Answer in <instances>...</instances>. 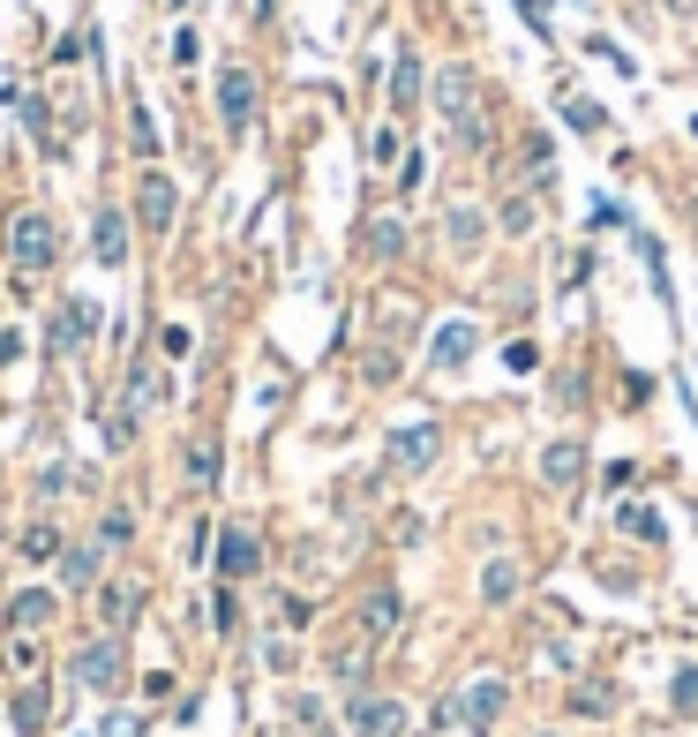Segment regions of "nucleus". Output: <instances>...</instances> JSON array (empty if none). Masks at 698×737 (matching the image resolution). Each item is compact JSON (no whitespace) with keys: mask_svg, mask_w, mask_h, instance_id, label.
Segmentation results:
<instances>
[{"mask_svg":"<svg viewBox=\"0 0 698 737\" xmlns=\"http://www.w3.org/2000/svg\"><path fill=\"white\" fill-rule=\"evenodd\" d=\"M8 670H23V678L39 670V640H31V632H15V648H8Z\"/></svg>","mask_w":698,"mask_h":737,"instance_id":"29","label":"nucleus"},{"mask_svg":"<svg viewBox=\"0 0 698 737\" xmlns=\"http://www.w3.org/2000/svg\"><path fill=\"white\" fill-rule=\"evenodd\" d=\"M399 617H406L399 587H369V603H361V640H383V632H399Z\"/></svg>","mask_w":698,"mask_h":737,"instance_id":"14","label":"nucleus"},{"mask_svg":"<svg viewBox=\"0 0 698 737\" xmlns=\"http://www.w3.org/2000/svg\"><path fill=\"white\" fill-rule=\"evenodd\" d=\"M617 527H623V534H639V542H661V534H668L654 505H623V512H617Z\"/></svg>","mask_w":698,"mask_h":737,"instance_id":"21","label":"nucleus"},{"mask_svg":"<svg viewBox=\"0 0 698 737\" xmlns=\"http://www.w3.org/2000/svg\"><path fill=\"white\" fill-rule=\"evenodd\" d=\"M165 361H188V354H196V332H188V324H165Z\"/></svg>","mask_w":698,"mask_h":737,"instance_id":"28","label":"nucleus"},{"mask_svg":"<svg viewBox=\"0 0 698 737\" xmlns=\"http://www.w3.org/2000/svg\"><path fill=\"white\" fill-rule=\"evenodd\" d=\"M564 121H571L578 136H601V129H609V113H601L593 98H564Z\"/></svg>","mask_w":698,"mask_h":737,"instance_id":"23","label":"nucleus"},{"mask_svg":"<svg viewBox=\"0 0 698 737\" xmlns=\"http://www.w3.org/2000/svg\"><path fill=\"white\" fill-rule=\"evenodd\" d=\"M90 332H98V302H68L61 316H53V347H61V354L90 347Z\"/></svg>","mask_w":698,"mask_h":737,"instance_id":"12","label":"nucleus"},{"mask_svg":"<svg viewBox=\"0 0 698 737\" xmlns=\"http://www.w3.org/2000/svg\"><path fill=\"white\" fill-rule=\"evenodd\" d=\"M436 113L451 121V136L466 143V151H489V113H481L473 68H444V76H436Z\"/></svg>","mask_w":698,"mask_h":737,"instance_id":"1","label":"nucleus"},{"mask_svg":"<svg viewBox=\"0 0 698 737\" xmlns=\"http://www.w3.org/2000/svg\"><path fill=\"white\" fill-rule=\"evenodd\" d=\"M511 595H519V564L489 557V572H481V603H511Z\"/></svg>","mask_w":698,"mask_h":737,"instance_id":"20","label":"nucleus"},{"mask_svg":"<svg viewBox=\"0 0 698 737\" xmlns=\"http://www.w3.org/2000/svg\"><path fill=\"white\" fill-rule=\"evenodd\" d=\"M308 737H338V730H330V723H308Z\"/></svg>","mask_w":698,"mask_h":737,"instance_id":"39","label":"nucleus"},{"mask_svg":"<svg viewBox=\"0 0 698 737\" xmlns=\"http://www.w3.org/2000/svg\"><path fill=\"white\" fill-rule=\"evenodd\" d=\"M135 218L151 226V234H173V218H181V188H173V174H151L135 181Z\"/></svg>","mask_w":698,"mask_h":737,"instance_id":"4","label":"nucleus"},{"mask_svg":"<svg viewBox=\"0 0 698 737\" xmlns=\"http://www.w3.org/2000/svg\"><path fill=\"white\" fill-rule=\"evenodd\" d=\"M255 564H263L255 534H248V527H226V534H218V572H226V579H248Z\"/></svg>","mask_w":698,"mask_h":737,"instance_id":"13","label":"nucleus"},{"mask_svg":"<svg viewBox=\"0 0 698 737\" xmlns=\"http://www.w3.org/2000/svg\"><path fill=\"white\" fill-rule=\"evenodd\" d=\"M436 452H444V430H436V422H413V430L391 436V452H383V459H391L399 475H421V467H436Z\"/></svg>","mask_w":698,"mask_h":737,"instance_id":"5","label":"nucleus"},{"mask_svg":"<svg viewBox=\"0 0 698 737\" xmlns=\"http://www.w3.org/2000/svg\"><path fill=\"white\" fill-rule=\"evenodd\" d=\"M98 572H106V542H76V550H61V587H98Z\"/></svg>","mask_w":698,"mask_h":737,"instance_id":"15","label":"nucleus"},{"mask_svg":"<svg viewBox=\"0 0 698 737\" xmlns=\"http://www.w3.org/2000/svg\"><path fill=\"white\" fill-rule=\"evenodd\" d=\"M399 249H406V226H399V218H375L369 226V257H399Z\"/></svg>","mask_w":698,"mask_h":737,"instance_id":"24","label":"nucleus"},{"mask_svg":"<svg viewBox=\"0 0 698 737\" xmlns=\"http://www.w3.org/2000/svg\"><path fill=\"white\" fill-rule=\"evenodd\" d=\"M503 700H511V685H503V678H473V685H466V693H458V723H466V730H489L495 715H503Z\"/></svg>","mask_w":698,"mask_h":737,"instance_id":"8","label":"nucleus"},{"mask_svg":"<svg viewBox=\"0 0 698 737\" xmlns=\"http://www.w3.org/2000/svg\"><path fill=\"white\" fill-rule=\"evenodd\" d=\"M23 557H53V527H31V534H23Z\"/></svg>","mask_w":698,"mask_h":737,"instance_id":"35","label":"nucleus"},{"mask_svg":"<svg viewBox=\"0 0 698 737\" xmlns=\"http://www.w3.org/2000/svg\"><path fill=\"white\" fill-rule=\"evenodd\" d=\"M330 670H338V678H346V685H353V678H361V670H369V648H338V654H330Z\"/></svg>","mask_w":698,"mask_h":737,"instance_id":"30","label":"nucleus"},{"mask_svg":"<svg viewBox=\"0 0 698 737\" xmlns=\"http://www.w3.org/2000/svg\"><path fill=\"white\" fill-rule=\"evenodd\" d=\"M578 475H586V452H578V444H548V452H541V481H548V489H578Z\"/></svg>","mask_w":698,"mask_h":737,"instance_id":"16","label":"nucleus"},{"mask_svg":"<svg viewBox=\"0 0 698 737\" xmlns=\"http://www.w3.org/2000/svg\"><path fill=\"white\" fill-rule=\"evenodd\" d=\"M668 700H676V707H698V662L684 670V678H676V693H668Z\"/></svg>","mask_w":698,"mask_h":737,"instance_id":"34","label":"nucleus"},{"mask_svg":"<svg viewBox=\"0 0 698 737\" xmlns=\"http://www.w3.org/2000/svg\"><path fill=\"white\" fill-rule=\"evenodd\" d=\"M346 723H353V737H399V730H406V707H399V700H383V693H353Z\"/></svg>","mask_w":698,"mask_h":737,"instance_id":"6","label":"nucleus"},{"mask_svg":"<svg viewBox=\"0 0 698 737\" xmlns=\"http://www.w3.org/2000/svg\"><path fill=\"white\" fill-rule=\"evenodd\" d=\"M609 707H617V700L601 693V685H586V693H578V715H609Z\"/></svg>","mask_w":698,"mask_h":737,"instance_id":"36","label":"nucleus"},{"mask_svg":"<svg viewBox=\"0 0 698 737\" xmlns=\"http://www.w3.org/2000/svg\"><path fill=\"white\" fill-rule=\"evenodd\" d=\"M15 730L23 737L45 730V685H23V693H15Z\"/></svg>","mask_w":698,"mask_h":737,"instance_id":"22","label":"nucleus"},{"mask_svg":"<svg viewBox=\"0 0 698 737\" xmlns=\"http://www.w3.org/2000/svg\"><path fill=\"white\" fill-rule=\"evenodd\" d=\"M76 685H90V693H121L128 685V654H121V632H106V640H90V648H76Z\"/></svg>","mask_w":698,"mask_h":737,"instance_id":"3","label":"nucleus"},{"mask_svg":"<svg viewBox=\"0 0 698 737\" xmlns=\"http://www.w3.org/2000/svg\"><path fill=\"white\" fill-rule=\"evenodd\" d=\"M90 257L106 263V271H121V263H128V218L121 212H98V218H90Z\"/></svg>","mask_w":698,"mask_h":737,"instance_id":"11","label":"nucleus"},{"mask_svg":"<svg viewBox=\"0 0 698 737\" xmlns=\"http://www.w3.org/2000/svg\"><path fill=\"white\" fill-rule=\"evenodd\" d=\"M503 226H511V234H534V204H526V196H519V204H503Z\"/></svg>","mask_w":698,"mask_h":737,"instance_id":"32","label":"nucleus"},{"mask_svg":"<svg viewBox=\"0 0 698 737\" xmlns=\"http://www.w3.org/2000/svg\"><path fill=\"white\" fill-rule=\"evenodd\" d=\"M369 159H375V166H399V159H406V136H399L391 121H383V129L369 136Z\"/></svg>","mask_w":698,"mask_h":737,"instance_id":"25","label":"nucleus"},{"mask_svg":"<svg viewBox=\"0 0 698 737\" xmlns=\"http://www.w3.org/2000/svg\"><path fill=\"white\" fill-rule=\"evenodd\" d=\"M128 534H135V512H106V520H98V542H106V550H121Z\"/></svg>","mask_w":698,"mask_h":737,"instance_id":"27","label":"nucleus"},{"mask_svg":"<svg viewBox=\"0 0 698 737\" xmlns=\"http://www.w3.org/2000/svg\"><path fill=\"white\" fill-rule=\"evenodd\" d=\"M218 121L233 136L255 121V76H248V68H218Z\"/></svg>","mask_w":698,"mask_h":737,"instance_id":"7","label":"nucleus"},{"mask_svg":"<svg viewBox=\"0 0 698 737\" xmlns=\"http://www.w3.org/2000/svg\"><path fill=\"white\" fill-rule=\"evenodd\" d=\"M519 8H526V15H534V23H541V15H548V0H519Z\"/></svg>","mask_w":698,"mask_h":737,"instance_id":"38","label":"nucleus"},{"mask_svg":"<svg viewBox=\"0 0 698 737\" xmlns=\"http://www.w3.org/2000/svg\"><path fill=\"white\" fill-rule=\"evenodd\" d=\"M188 481H196V489L218 481V444H188Z\"/></svg>","mask_w":698,"mask_h":737,"instance_id":"26","label":"nucleus"},{"mask_svg":"<svg viewBox=\"0 0 698 737\" xmlns=\"http://www.w3.org/2000/svg\"><path fill=\"white\" fill-rule=\"evenodd\" d=\"M473 347H481V332H473L466 316H451V324L428 339V361H436V369H466V361H473Z\"/></svg>","mask_w":698,"mask_h":737,"instance_id":"9","label":"nucleus"},{"mask_svg":"<svg viewBox=\"0 0 698 737\" xmlns=\"http://www.w3.org/2000/svg\"><path fill=\"white\" fill-rule=\"evenodd\" d=\"M173 61L196 68V61H204V39H196V31H173Z\"/></svg>","mask_w":698,"mask_h":737,"instance_id":"31","label":"nucleus"},{"mask_svg":"<svg viewBox=\"0 0 698 737\" xmlns=\"http://www.w3.org/2000/svg\"><path fill=\"white\" fill-rule=\"evenodd\" d=\"M444 241H451L458 257H473V249H481V212H473V204H451V218H444Z\"/></svg>","mask_w":698,"mask_h":737,"instance_id":"19","label":"nucleus"},{"mask_svg":"<svg viewBox=\"0 0 698 737\" xmlns=\"http://www.w3.org/2000/svg\"><path fill=\"white\" fill-rule=\"evenodd\" d=\"M413 98H421V53H413V45H399V61H391V106L406 113Z\"/></svg>","mask_w":698,"mask_h":737,"instance_id":"18","label":"nucleus"},{"mask_svg":"<svg viewBox=\"0 0 698 737\" xmlns=\"http://www.w3.org/2000/svg\"><path fill=\"white\" fill-rule=\"evenodd\" d=\"M53 609H61V595H53V587H23V595L8 603V625H15V632H39Z\"/></svg>","mask_w":698,"mask_h":737,"instance_id":"17","label":"nucleus"},{"mask_svg":"<svg viewBox=\"0 0 698 737\" xmlns=\"http://www.w3.org/2000/svg\"><path fill=\"white\" fill-rule=\"evenodd\" d=\"M8 263L15 271H53L61 263V226L45 212H15L8 218Z\"/></svg>","mask_w":698,"mask_h":737,"instance_id":"2","label":"nucleus"},{"mask_svg":"<svg viewBox=\"0 0 698 737\" xmlns=\"http://www.w3.org/2000/svg\"><path fill=\"white\" fill-rule=\"evenodd\" d=\"M98 737H143V715H106V730Z\"/></svg>","mask_w":698,"mask_h":737,"instance_id":"33","label":"nucleus"},{"mask_svg":"<svg viewBox=\"0 0 698 737\" xmlns=\"http://www.w3.org/2000/svg\"><path fill=\"white\" fill-rule=\"evenodd\" d=\"M8 361H23V332H8V324H0V369H8Z\"/></svg>","mask_w":698,"mask_h":737,"instance_id":"37","label":"nucleus"},{"mask_svg":"<svg viewBox=\"0 0 698 737\" xmlns=\"http://www.w3.org/2000/svg\"><path fill=\"white\" fill-rule=\"evenodd\" d=\"M135 609H143V587H135V579H106V587H98V625H106V632H128Z\"/></svg>","mask_w":698,"mask_h":737,"instance_id":"10","label":"nucleus"}]
</instances>
